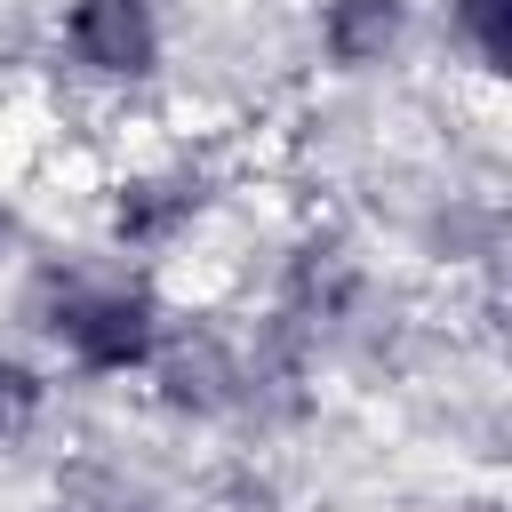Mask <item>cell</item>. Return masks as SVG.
Listing matches in <instances>:
<instances>
[{
    "label": "cell",
    "mask_w": 512,
    "mask_h": 512,
    "mask_svg": "<svg viewBox=\"0 0 512 512\" xmlns=\"http://www.w3.org/2000/svg\"><path fill=\"white\" fill-rule=\"evenodd\" d=\"M224 208V168L216 152L200 144H152L136 160H120L104 176V200H96V232L120 264H160L176 248H192Z\"/></svg>",
    "instance_id": "cell-2"
},
{
    "label": "cell",
    "mask_w": 512,
    "mask_h": 512,
    "mask_svg": "<svg viewBox=\"0 0 512 512\" xmlns=\"http://www.w3.org/2000/svg\"><path fill=\"white\" fill-rule=\"evenodd\" d=\"M48 368L32 360V352H16V344H0V448L8 440H24L40 416H48Z\"/></svg>",
    "instance_id": "cell-6"
},
{
    "label": "cell",
    "mask_w": 512,
    "mask_h": 512,
    "mask_svg": "<svg viewBox=\"0 0 512 512\" xmlns=\"http://www.w3.org/2000/svg\"><path fill=\"white\" fill-rule=\"evenodd\" d=\"M48 56L80 96L128 104V96L160 88V72H168V8L160 0H64Z\"/></svg>",
    "instance_id": "cell-3"
},
{
    "label": "cell",
    "mask_w": 512,
    "mask_h": 512,
    "mask_svg": "<svg viewBox=\"0 0 512 512\" xmlns=\"http://www.w3.org/2000/svg\"><path fill=\"white\" fill-rule=\"evenodd\" d=\"M32 512H136V496H128L120 480H72V488H56V496L32 504Z\"/></svg>",
    "instance_id": "cell-7"
},
{
    "label": "cell",
    "mask_w": 512,
    "mask_h": 512,
    "mask_svg": "<svg viewBox=\"0 0 512 512\" xmlns=\"http://www.w3.org/2000/svg\"><path fill=\"white\" fill-rule=\"evenodd\" d=\"M424 32V0H312V56L336 80L392 72Z\"/></svg>",
    "instance_id": "cell-4"
},
{
    "label": "cell",
    "mask_w": 512,
    "mask_h": 512,
    "mask_svg": "<svg viewBox=\"0 0 512 512\" xmlns=\"http://www.w3.org/2000/svg\"><path fill=\"white\" fill-rule=\"evenodd\" d=\"M176 304L144 264L104 256H40L24 280V328L40 336L48 368L88 384H136L168 336Z\"/></svg>",
    "instance_id": "cell-1"
},
{
    "label": "cell",
    "mask_w": 512,
    "mask_h": 512,
    "mask_svg": "<svg viewBox=\"0 0 512 512\" xmlns=\"http://www.w3.org/2000/svg\"><path fill=\"white\" fill-rule=\"evenodd\" d=\"M440 32L480 80H496L512 48V0H440Z\"/></svg>",
    "instance_id": "cell-5"
},
{
    "label": "cell",
    "mask_w": 512,
    "mask_h": 512,
    "mask_svg": "<svg viewBox=\"0 0 512 512\" xmlns=\"http://www.w3.org/2000/svg\"><path fill=\"white\" fill-rule=\"evenodd\" d=\"M16 248H24V200H16L8 184H0V264H8Z\"/></svg>",
    "instance_id": "cell-8"
}]
</instances>
